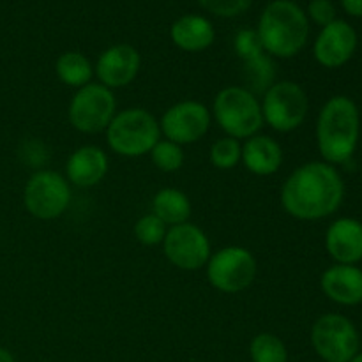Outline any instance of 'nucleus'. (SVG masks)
Returning <instances> with one entry per match:
<instances>
[{
  "label": "nucleus",
  "instance_id": "f257e3e1",
  "mask_svg": "<svg viewBox=\"0 0 362 362\" xmlns=\"http://www.w3.org/2000/svg\"><path fill=\"white\" fill-rule=\"evenodd\" d=\"M345 197V184L329 163L311 161L293 170L281 187L286 214L303 221H317L334 214Z\"/></svg>",
  "mask_w": 362,
  "mask_h": 362
},
{
  "label": "nucleus",
  "instance_id": "f03ea898",
  "mask_svg": "<svg viewBox=\"0 0 362 362\" xmlns=\"http://www.w3.org/2000/svg\"><path fill=\"white\" fill-rule=\"evenodd\" d=\"M359 110L346 95H334L322 106L317 120V144L329 165H343L354 156L359 140Z\"/></svg>",
  "mask_w": 362,
  "mask_h": 362
},
{
  "label": "nucleus",
  "instance_id": "7ed1b4c3",
  "mask_svg": "<svg viewBox=\"0 0 362 362\" xmlns=\"http://www.w3.org/2000/svg\"><path fill=\"white\" fill-rule=\"evenodd\" d=\"M257 32L265 53L290 59L306 46L310 23L306 13L296 2L274 0L262 13Z\"/></svg>",
  "mask_w": 362,
  "mask_h": 362
},
{
  "label": "nucleus",
  "instance_id": "20e7f679",
  "mask_svg": "<svg viewBox=\"0 0 362 362\" xmlns=\"http://www.w3.org/2000/svg\"><path fill=\"white\" fill-rule=\"evenodd\" d=\"M159 140V122L144 108H127L115 113L106 127L108 147L124 158H140L148 154Z\"/></svg>",
  "mask_w": 362,
  "mask_h": 362
},
{
  "label": "nucleus",
  "instance_id": "39448f33",
  "mask_svg": "<svg viewBox=\"0 0 362 362\" xmlns=\"http://www.w3.org/2000/svg\"><path fill=\"white\" fill-rule=\"evenodd\" d=\"M218 126L235 140L255 136L264 126L262 105L246 87H225L219 90L212 105Z\"/></svg>",
  "mask_w": 362,
  "mask_h": 362
},
{
  "label": "nucleus",
  "instance_id": "423d86ee",
  "mask_svg": "<svg viewBox=\"0 0 362 362\" xmlns=\"http://www.w3.org/2000/svg\"><path fill=\"white\" fill-rule=\"evenodd\" d=\"M264 122L278 133H290L306 120L310 101L299 83L290 80L276 81L262 99Z\"/></svg>",
  "mask_w": 362,
  "mask_h": 362
},
{
  "label": "nucleus",
  "instance_id": "0eeeda50",
  "mask_svg": "<svg viewBox=\"0 0 362 362\" xmlns=\"http://www.w3.org/2000/svg\"><path fill=\"white\" fill-rule=\"evenodd\" d=\"M207 279L223 293H239L250 288L257 276V260L243 246H226L211 255L207 262Z\"/></svg>",
  "mask_w": 362,
  "mask_h": 362
},
{
  "label": "nucleus",
  "instance_id": "6e6552de",
  "mask_svg": "<svg viewBox=\"0 0 362 362\" xmlns=\"http://www.w3.org/2000/svg\"><path fill=\"white\" fill-rule=\"evenodd\" d=\"M117 113L115 95L101 83H88L78 88L67 110L71 126L85 134L106 131Z\"/></svg>",
  "mask_w": 362,
  "mask_h": 362
},
{
  "label": "nucleus",
  "instance_id": "1a4fd4ad",
  "mask_svg": "<svg viewBox=\"0 0 362 362\" xmlns=\"http://www.w3.org/2000/svg\"><path fill=\"white\" fill-rule=\"evenodd\" d=\"M311 343L327 362H350L359 354V332L343 315L329 313L318 318L311 329Z\"/></svg>",
  "mask_w": 362,
  "mask_h": 362
},
{
  "label": "nucleus",
  "instance_id": "9d476101",
  "mask_svg": "<svg viewBox=\"0 0 362 362\" xmlns=\"http://www.w3.org/2000/svg\"><path fill=\"white\" fill-rule=\"evenodd\" d=\"M71 202V187L60 173L39 170L28 179L23 191L25 209L34 218L49 221L67 211Z\"/></svg>",
  "mask_w": 362,
  "mask_h": 362
},
{
  "label": "nucleus",
  "instance_id": "9b49d317",
  "mask_svg": "<svg viewBox=\"0 0 362 362\" xmlns=\"http://www.w3.org/2000/svg\"><path fill=\"white\" fill-rule=\"evenodd\" d=\"M163 253L170 264L182 271H198L211 258V243L200 226L193 223L170 226L163 240Z\"/></svg>",
  "mask_w": 362,
  "mask_h": 362
},
{
  "label": "nucleus",
  "instance_id": "f8f14e48",
  "mask_svg": "<svg viewBox=\"0 0 362 362\" xmlns=\"http://www.w3.org/2000/svg\"><path fill=\"white\" fill-rule=\"evenodd\" d=\"M211 127V112L204 103L180 101L170 106L161 117L159 129L166 140L177 145H189L202 140Z\"/></svg>",
  "mask_w": 362,
  "mask_h": 362
},
{
  "label": "nucleus",
  "instance_id": "ddd939ff",
  "mask_svg": "<svg viewBox=\"0 0 362 362\" xmlns=\"http://www.w3.org/2000/svg\"><path fill=\"white\" fill-rule=\"evenodd\" d=\"M357 48V32L350 23L334 20L322 28L313 46V55L320 66L336 69L349 62Z\"/></svg>",
  "mask_w": 362,
  "mask_h": 362
},
{
  "label": "nucleus",
  "instance_id": "4468645a",
  "mask_svg": "<svg viewBox=\"0 0 362 362\" xmlns=\"http://www.w3.org/2000/svg\"><path fill=\"white\" fill-rule=\"evenodd\" d=\"M140 53L131 45H113L99 55L95 76L106 88H120L133 83L140 71Z\"/></svg>",
  "mask_w": 362,
  "mask_h": 362
},
{
  "label": "nucleus",
  "instance_id": "2eb2a0df",
  "mask_svg": "<svg viewBox=\"0 0 362 362\" xmlns=\"http://www.w3.org/2000/svg\"><path fill=\"white\" fill-rule=\"evenodd\" d=\"M325 247L336 264L356 265L362 260V223L354 218L336 219L325 233Z\"/></svg>",
  "mask_w": 362,
  "mask_h": 362
},
{
  "label": "nucleus",
  "instance_id": "dca6fc26",
  "mask_svg": "<svg viewBox=\"0 0 362 362\" xmlns=\"http://www.w3.org/2000/svg\"><path fill=\"white\" fill-rule=\"evenodd\" d=\"M320 286L336 304L356 306L362 303V271L356 265H332L322 274Z\"/></svg>",
  "mask_w": 362,
  "mask_h": 362
},
{
  "label": "nucleus",
  "instance_id": "f3484780",
  "mask_svg": "<svg viewBox=\"0 0 362 362\" xmlns=\"http://www.w3.org/2000/svg\"><path fill=\"white\" fill-rule=\"evenodd\" d=\"M67 180L78 187H92L108 173V156L95 145H83L66 163Z\"/></svg>",
  "mask_w": 362,
  "mask_h": 362
},
{
  "label": "nucleus",
  "instance_id": "a211bd4d",
  "mask_svg": "<svg viewBox=\"0 0 362 362\" xmlns=\"http://www.w3.org/2000/svg\"><path fill=\"white\" fill-rule=\"evenodd\" d=\"M240 161L247 168V172L258 177L272 175L279 170L283 163V148L274 138L265 134H255L247 138L243 145V158Z\"/></svg>",
  "mask_w": 362,
  "mask_h": 362
},
{
  "label": "nucleus",
  "instance_id": "6ab92c4d",
  "mask_svg": "<svg viewBox=\"0 0 362 362\" xmlns=\"http://www.w3.org/2000/svg\"><path fill=\"white\" fill-rule=\"evenodd\" d=\"M170 35L177 48L191 53L207 49L216 37L212 23L200 14L180 16L170 28Z\"/></svg>",
  "mask_w": 362,
  "mask_h": 362
},
{
  "label": "nucleus",
  "instance_id": "aec40b11",
  "mask_svg": "<svg viewBox=\"0 0 362 362\" xmlns=\"http://www.w3.org/2000/svg\"><path fill=\"white\" fill-rule=\"evenodd\" d=\"M152 214L158 216L166 226L187 223L191 216V200L175 187H165L152 198Z\"/></svg>",
  "mask_w": 362,
  "mask_h": 362
},
{
  "label": "nucleus",
  "instance_id": "412c9836",
  "mask_svg": "<svg viewBox=\"0 0 362 362\" xmlns=\"http://www.w3.org/2000/svg\"><path fill=\"white\" fill-rule=\"evenodd\" d=\"M55 71L59 80L67 87L81 88L92 83L94 67L90 60L80 52H66L57 59Z\"/></svg>",
  "mask_w": 362,
  "mask_h": 362
},
{
  "label": "nucleus",
  "instance_id": "4be33fe9",
  "mask_svg": "<svg viewBox=\"0 0 362 362\" xmlns=\"http://www.w3.org/2000/svg\"><path fill=\"white\" fill-rule=\"evenodd\" d=\"M276 67L274 62L269 55L262 53V55L255 57V59L244 62V80L247 83V90L253 94H262L269 90V87L276 83Z\"/></svg>",
  "mask_w": 362,
  "mask_h": 362
},
{
  "label": "nucleus",
  "instance_id": "5701e85b",
  "mask_svg": "<svg viewBox=\"0 0 362 362\" xmlns=\"http://www.w3.org/2000/svg\"><path fill=\"white\" fill-rule=\"evenodd\" d=\"M250 356L253 362H286L288 352L278 336L271 332H262L253 338L250 345Z\"/></svg>",
  "mask_w": 362,
  "mask_h": 362
},
{
  "label": "nucleus",
  "instance_id": "b1692460",
  "mask_svg": "<svg viewBox=\"0 0 362 362\" xmlns=\"http://www.w3.org/2000/svg\"><path fill=\"white\" fill-rule=\"evenodd\" d=\"M211 163L218 170H232L235 168L243 158V145L235 138H219L211 147Z\"/></svg>",
  "mask_w": 362,
  "mask_h": 362
},
{
  "label": "nucleus",
  "instance_id": "393cba45",
  "mask_svg": "<svg viewBox=\"0 0 362 362\" xmlns=\"http://www.w3.org/2000/svg\"><path fill=\"white\" fill-rule=\"evenodd\" d=\"M148 154H151L152 163L165 173L177 172L184 165L182 147L170 140H159Z\"/></svg>",
  "mask_w": 362,
  "mask_h": 362
},
{
  "label": "nucleus",
  "instance_id": "a878e982",
  "mask_svg": "<svg viewBox=\"0 0 362 362\" xmlns=\"http://www.w3.org/2000/svg\"><path fill=\"white\" fill-rule=\"evenodd\" d=\"M166 232H168V228H166L165 223L158 216L152 214V212L151 214L141 216L136 221V225H134V237L144 246H158V244H163Z\"/></svg>",
  "mask_w": 362,
  "mask_h": 362
},
{
  "label": "nucleus",
  "instance_id": "bb28decb",
  "mask_svg": "<svg viewBox=\"0 0 362 362\" xmlns=\"http://www.w3.org/2000/svg\"><path fill=\"white\" fill-rule=\"evenodd\" d=\"M233 46H235V53L244 60V62L265 53L264 46H262L260 42V37H258V32L251 30V28H243V30L237 32Z\"/></svg>",
  "mask_w": 362,
  "mask_h": 362
},
{
  "label": "nucleus",
  "instance_id": "cd10ccee",
  "mask_svg": "<svg viewBox=\"0 0 362 362\" xmlns=\"http://www.w3.org/2000/svg\"><path fill=\"white\" fill-rule=\"evenodd\" d=\"M198 2L216 16L233 18L237 14H243L253 0H198Z\"/></svg>",
  "mask_w": 362,
  "mask_h": 362
},
{
  "label": "nucleus",
  "instance_id": "c85d7f7f",
  "mask_svg": "<svg viewBox=\"0 0 362 362\" xmlns=\"http://www.w3.org/2000/svg\"><path fill=\"white\" fill-rule=\"evenodd\" d=\"M308 14L315 23L324 28L336 20V7L331 0H311Z\"/></svg>",
  "mask_w": 362,
  "mask_h": 362
},
{
  "label": "nucleus",
  "instance_id": "c756f323",
  "mask_svg": "<svg viewBox=\"0 0 362 362\" xmlns=\"http://www.w3.org/2000/svg\"><path fill=\"white\" fill-rule=\"evenodd\" d=\"M341 4L350 16L362 18V0H341Z\"/></svg>",
  "mask_w": 362,
  "mask_h": 362
},
{
  "label": "nucleus",
  "instance_id": "7c9ffc66",
  "mask_svg": "<svg viewBox=\"0 0 362 362\" xmlns=\"http://www.w3.org/2000/svg\"><path fill=\"white\" fill-rule=\"evenodd\" d=\"M0 362H16V361H14L13 354H11L9 350H6L0 346Z\"/></svg>",
  "mask_w": 362,
  "mask_h": 362
},
{
  "label": "nucleus",
  "instance_id": "2f4dec72",
  "mask_svg": "<svg viewBox=\"0 0 362 362\" xmlns=\"http://www.w3.org/2000/svg\"><path fill=\"white\" fill-rule=\"evenodd\" d=\"M350 362H362V352L361 354H356V357H354Z\"/></svg>",
  "mask_w": 362,
  "mask_h": 362
}]
</instances>
